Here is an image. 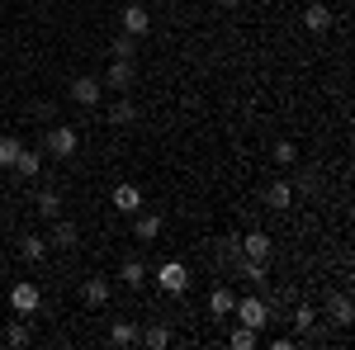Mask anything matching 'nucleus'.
<instances>
[{
	"mask_svg": "<svg viewBox=\"0 0 355 350\" xmlns=\"http://www.w3.org/2000/svg\"><path fill=\"white\" fill-rule=\"evenodd\" d=\"M76 147H81V133H76L71 123H53V128L43 133V152H48V157H57V161L76 157Z\"/></svg>",
	"mask_w": 355,
	"mask_h": 350,
	"instance_id": "obj_1",
	"label": "nucleus"
},
{
	"mask_svg": "<svg viewBox=\"0 0 355 350\" xmlns=\"http://www.w3.org/2000/svg\"><path fill=\"white\" fill-rule=\"evenodd\" d=\"M232 317H237L242 326H251V331H261V326L270 322V303H266V298H256V294H246V298L232 303Z\"/></svg>",
	"mask_w": 355,
	"mask_h": 350,
	"instance_id": "obj_2",
	"label": "nucleus"
},
{
	"mask_svg": "<svg viewBox=\"0 0 355 350\" xmlns=\"http://www.w3.org/2000/svg\"><path fill=\"white\" fill-rule=\"evenodd\" d=\"M38 303H43V294H38V284H33V279H19V284L10 289V308H15L19 317H33V313H38Z\"/></svg>",
	"mask_w": 355,
	"mask_h": 350,
	"instance_id": "obj_3",
	"label": "nucleus"
},
{
	"mask_svg": "<svg viewBox=\"0 0 355 350\" xmlns=\"http://www.w3.org/2000/svg\"><path fill=\"white\" fill-rule=\"evenodd\" d=\"M157 289H166V294H185V289H190V270L180 265V261L157 265Z\"/></svg>",
	"mask_w": 355,
	"mask_h": 350,
	"instance_id": "obj_4",
	"label": "nucleus"
},
{
	"mask_svg": "<svg viewBox=\"0 0 355 350\" xmlns=\"http://www.w3.org/2000/svg\"><path fill=\"white\" fill-rule=\"evenodd\" d=\"M100 95H105V81H100V76H76V81H71V100L81 109H95Z\"/></svg>",
	"mask_w": 355,
	"mask_h": 350,
	"instance_id": "obj_5",
	"label": "nucleus"
},
{
	"mask_svg": "<svg viewBox=\"0 0 355 350\" xmlns=\"http://www.w3.org/2000/svg\"><path fill=\"white\" fill-rule=\"evenodd\" d=\"M76 242H81L76 222H67V218H53V232H48V246H57V251H71Z\"/></svg>",
	"mask_w": 355,
	"mask_h": 350,
	"instance_id": "obj_6",
	"label": "nucleus"
},
{
	"mask_svg": "<svg viewBox=\"0 0 355 350\" xmlns=\"http://www.w3.org/2000/svg\"><path fill=\"white\" fill-rule=\"evenodd\" d=\"M237 242H242L246 261H270V251H275V242L266 237V232H246V237H237Z\"/></svg>",
	"mask_w": 355,
	"mask_h": 350,
	"instance_id": "obj_7",
	"label": "nucleus"
},
{
	"mask_svg": "<svg viewBox=\"0 0 355 350\" xmlns=\"http://www.w3.org/2000/svg\"><path fill=\"white\" fill-rule=\"evenodd\" d=\"M133 81H137L133 62H128V57H114L110 76H105V90H128V85H133Z\"/></svg>",
	"mask_w": 355,
	"mask_h": 350,
	"instance_id": "obj_8",
	"label": "nucleus"
},
{
	"mask_svg": "<svg viewBox=\"0 0 355 350\" xmlns=\"http://www.w3.org/2000/svg\"><path fill=\"white\" fill-rule=\"evenodd\" d=\"M289 204H294V185H289V180H275V185L266 189V209H275V213H289Z\"/></svg>",
	"mask_w": 355,
	"mask_h": 350,
	"instance_id": "obj_9",
	"label": "nucleus"
},
{
	"mask_svg": "<svg viewBox=\"0 0 355 350\" xmlns=\"http://www.w3.org/2000/svg\"><path fill=\"white\" fill-rule=\"evenodd\" d=\"M133 237H137V242H157V237H162V218L137 209V213H133Z\"/></svg>",
	"mask_w": 355,
	"mask_h": 350,
	"instance_id": "obj_10",
	"label": "nucleus"
},
{
	"mask_svg": "<svg viewBox=\"0 0 355 350\" xmlns=\"http://www.w3.org/2000/svg\"><path fill=\"white\" fill-rule=\"evenodd\" d=\"M303 28H313V33H327L331 28V10L322 5V0H313V5L303 10Z\"/></svg>",
	"mask_w": 355,
	"mask_h": 350,
	"instance_id": "obj_11",
	"label": "nucleus"
},
{
	"mask_svg": "<svg viewBox=\"0 0 355 350\" xmlns=\"http://www.w3.org/2000/svg\"><path fill=\"white\" fill-rule=\"evenodd\" d=\"M147 28H152V15H147L142 5H128V10H123V33H133V38H142Z\"/></svg>",
	"mask_w": 355,
	"mask_h": 350,
	"instance_id": "obj_12",
	"label": "nucleus"
},
{
	"mask_svg": "<svg viewBox=\"0 0 355 350\" xmlns=\"http://www.w3.org/2000/svg\"><path fill=\"white\" fill-rule=\"evenodd\" d=\"M327 317H331L336 326H351V322H355L351 298H346V294H331V298H327Z\"/></svg>",
	"mask_w": 355,
	"mask_h": 350,
	"instance_id": "obj_13",
	"label": "nucleus"
},
{
	"mask_svg": "<svg viewBox=\"0 0 355 350\" xmlns=\"http://www.w3.org/2000/svg\"><path fill=\"white\" fill-rule=\"evenodd\" d=\"M81 298H85V308H105L110 303V279H85Z\"/></svg>",
	"mask_w": 355,
	"mask_h": 350,
	"instance_id": "obj_14",
	"label": "nucleus"
},
{
	"mask_svg": "<svg viewBox=\"0 0 355 350\" xmlns=\"http://www.w3.org/2000/svg\"><path fill=\"white\" fill-rule=\"evenodd\" d=\"M114 209H119V213H137V209H142V189L137 185H119L114 189Z\"/></svg>",
	"mask_w": 355,
	"mask_h": 350,
	"instance_id": "obj_15",
	"label": "nucleus"
},
{
	"mask_svg": "<svg viewBox=\"0 0 355 350\" xmlns=\"http://www.w3.org/2000/svg\"><path fill=\"white\" fill-rule=\"evenodd\" d=\"M33 204H38V213L48 218V222L62 218V194H57V189H38V199H33Z\"/></svg>",
	"mask_w": 355,
	"mask_h": 350,
	"instance_id": "obj_16",
	"label": "nucleus"
},
{
	"mask_svg": "<svg viewBox=\"0 0 355 350\" xmlns=\"http://www.w3.org/2000/svg\"><path fill=\"white\" fill-rule=\"evenodd\" d=\"M119 279H123L128 289H142V284H147L152 274H147V265H142V261H123V270H119Z\"/></svg>",
	"mask_w": 355,
	"mask_h": 350,
	"instance_id": "obj_17",
	"label": "nucleus"
},
{
	"mask_svg": "<svg viewBox=\"0 0 355 350\" xmlns=\"http://www.w3.org/2000/svg\"><path fill=\"white\" fill-rule=\"evenodd\" d=\"M19 251H24V261H48V237H33V232H24V242H19Z\"/></svg>",
	"mask_w": 355,
	"mask_h": 350,
	"instance_id": "obj_18",
	"label": "nucleus"
},
{
	"mask_svg": "<svg viewBox=\"0 0 355 350\" xmlns=\"http://www.w3.org/2000/svg\"><path fill=\"white\" fill-rule=\"evenodd\" d=\"M232 303H237L232 289H214V294H209V313H214V317H232Z\"/></svg>",
	"mask_w": 355,
	"mask_h": 350,
	"instance_id": "obj_19",
	"label": "nucleus"
},
{
	"mask_svg": "<svg viewBox=\"0 0 355 350\" xmlns=\"http://www.w3.org/2000/svg\"><path fill=\"white\" fill-rule=\"evenodd\" d=\"M19 152H24V142H19L15 133H5V137H0V166H10V170H15Z\"/></svg>",
	"mask_w": 355,
	"mask_h": 350,
	"instance_id": "obj_20",
	"label": "nucleus"
},
{
	"mask_svg": "<svg viewBox=\"0 0 355 350\" xmlns=\"http://www.w3.org/2000/svg\"><path fill=\"white\" fill-rule=\"evenodd\" d=\"M133 119H137L133 100H114V105H110V123H114V128H123V123H133Z\"/></svg>",
	"mask_w": 355,
	"mask_h": 350,
	"instance_id": "obj_21",
	"label": "nucleus"
},
{
	"mask_svg": "<svg viewBox=\"0 0 355 350\" xmlns=\"http://www.w3.org/2000/svg\"><path fill=\"white\" fill-rule=\"evenodd\" d=\"M15 170H19V175H24V180H33V175H38V170H43V152H19V161H15Z\"/></svg>",
	"mask_w": 355,
	"mask_h": 350,
	"instance_id": "obj_22",
	"label": "nucleus"
},
{
	"mask_svg": "<svg viewBox=\"0 0 355 350\" xmlns=\"http://www.w3.org/2000/svg\"><path fill=\"white\" fill-rule=\"evenodd\" d=\"M133 341H137V322H114L110 346H133Z\"/></svg>",
	"mask_w": 355,
	"mask_h": 350,
	"instance_id": "obj_23",
	"label": "nucleus"
},
{
	"mask_svg": "<svg viewBox=\"0 0 355 350\" xmlns=\"http://www.w3.org/2000/svg\"><path fill=\"white\" fill-rule=\"evenodd\" d=\"M110 53H114V57H128V62H133V57H137V38H133V33H119V38L110 43Z\"/></svg>",
	"mask_w": 355,
	"mask_h": 350,
	"instance_id": "obj_24",
	"label": "nucleus"
},
{
	"mask_svg": "<svg viewBox=\"0 0 355 350\" xmlns=\"http://www.w3.org/2000/svg\"><path fill=\"white\" fill-rule=\"evenodd\" d=\"M313 322H318V308H313V303H299V308H294V331L303 336Z\"/></svg>",
	"mask_w": 355,
	"mask_h": 350,
	"instance_id": "obj_25",
	"label": "nucleus"
},
{
	"mask_svg": "<svg viewBox=\"0 0 355 350\" xmlns=\"http://www.w3.org/2000/svg\"><path fill=\"white\" fill-rule=\"evenodd\" d=\"M0 341H5V346H28V326L24 322H10L5 331H0Z\"/></svg>",
	"mask_w": 355,
	"mask_h": 350,
	"instance_id": "obj_26",
	"label": "nucleus"
},
{
	"mask_svg": "<svg viewBox=\"0 0 355 350\" xmlns=\"http://www.w3.org/2000/svg\"><path fill=\"white\" fill-rule=\"evenodd\" d=\"M142 341H147L152 350H166V346H171V331H166V326H147V331H142Z\"/></svg>",
	"mask_w": 355,
	"mask_h": 350,
	"instance_id": "obj_27",
	"label": "nucleus"
},
{
	"mask_svg": "<svg viewBox=\"0 0 355 350\" xmlns=\"http://www.w3.org/2000/svg\"><path fill=\"white\" fill-rule=\"evenodd\" d=\"M242 279L246 284H266V261H242Z\"/></svg>",
	"mask_w": 355,
	"mask_h": 350,
	"instance_id": "obj_28",
	"label": "nucleus"
},
{
	"mask_svg": "<svg viewBox=\"0 0 355 350\" xmlns=\"http://www.w3.org/2000/svg\"><path fill=\"white\" fill-rule=\"evenodd\" d=\"M256 341H261V331H251V326H237L232 331V350H251Z\"/></svg>",
	"mask_w": 355,
	"mask_h": 350,
	"instance_id": "obj_29",
	"label": "nucleus"
},
{
	"mask_svg": "<svg viewBox=\"0 0 355 350\" xmlns=\"http://www.w3.org/2000/svg\"><path fill=\"white\" fill-rule=\"evenodd\" d=\"M299 161V147L294 142H275V166H294Z\"/></svg>",
	"mask_w": 355,
	"mask_h": 350,
	"instance_id": "obj_30",
	"label": "nucleus"
},
{
	"mask_svg": "<svg viewBox=\"0 0 355 350\" xmlns=\"http://www.w3.org/2000/svg\"><path fill=\"white\" fill-rule=\"evenodd\" d=\"M218 5H227V10H232V5H242V0H218Z\"/></svg>",
	"mask_w": 355,
	"mask_h": 350,
	"instance_id": "obj_31",
	"label": "nucleus"
}]
</instances>
